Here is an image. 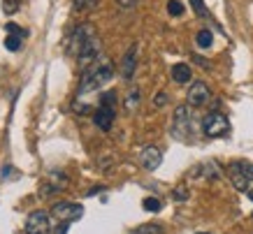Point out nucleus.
<instances>
[{
    "label": "nucleus",
    "mask_w": 253,
    "mask_h": 234,
    "mask_svg": "<svg viewBox=\"0 0 253 234\" xmlns=\"http://www.w3.org/2000/svg\"><path fill=\"white\" fill-rule=\"evenodd\" d=\"M26 234H51V223H49V213L38 209L31 211L26 218Z\"/></svg>",
    "instance_id": "obj_5"
},
{
    "label": "nucleus",
    "mask_w": 253,
    "mask_h": 234,
    "mask_svg": "<svg viewBox=\"0 0 253 234\" xmlns=\"http://www.w3.org/2000/svg\"><path fill=\"white\" fill-rule=\"evenodd\" d=\"M228 179L239 193H249V188L253 186V165L244 160H235L228 165Z\"/></svg>",
    "instance_id": "obj_2"
},
{
    "label": "nucleus",
    "mask_w": 253,
    "mask_h": 234,
    "mask_svg": "<svg viewBox=\"0 0 253 234\" xmlns=\"http://www.w3.org/2000/svg\"><path fill=\"white\" fill-rule=\"evenodd\" d=\"M191 7H193V12L198 16H207V7H205V0H191Z\"/></svg>",
    "instance_id": "obj_22"
},
{
    "label": "nucleus",
    "mask_w": 253,
    "mask_h": 234,
    "mask_svg": "<svg viewBox=\"0 0 253 234\" xmlns=\"http://www.w3.org/2000/svg\"><path fill=\"white\" fill-rule=\"evenodd\" d=\"M165 105H168V93H165V91L156 93V95H154V107H158V109H161V107H165Z\"/></svg>",
    "instance_id": "obj_25"
},
{
    "label": "nucleus",
    "mask_w": 253,
    "mask_h": 234,
    "mask_svg": "<svg viewBox=\"0 0 253 234\" xmlns=\"http://www.w3.org/2000/svg\"><path fill=\"white\" fill-rule=\"evenodd\" d=\"M114 118H116V114L112 107H100L98 112L93 114V123H95L100 130H105V132L114 125Z\"/></svg>",
    "instance_id": "obj_12"
},
{
    "label": "nucleus",
    "mask_w": 253,
    "mask_h": 234,
    "mask_svg": "<svg viewBox=\"0 0 253 234\" xmlns=\"http://www.w3.org/2000/svg\"><path fill=\"white\" fill-rule=\"evenodd\" d=\"M68 225H70V223H61V225H58V230H56V234H68Z\"/></svg>",
    "instance_id": "obj_29"
},
{
    "label": "nucleus",
    "mask_w": 253,
    "mask_h": 234,
    "mask_svg": "<svg viewBox=\"0 0 253 234\" xmlns=\"http://www.w3.org/2000/svg\"><path fill=\"white\" fill-rule=\"evenodd\" d=\"M51 211L61 223H72V220H79L84 216V206L75 202H56Z\"/></svg>",
    "instance_id": "obj_6"
},
{
    "label": "nucleus",
    "mask_w": 253,
    "mask_h": 234,
    "mask_svg": "<svg viewBox=\"0 0 253 234\" xmlns=\"http://www.w3.org/2000/svg\"><path fill=\"white\" fill-rule=\"evenodd\" d=\"M72 5H75V9L84 12V9H93V7H95V5H98V0H72Z\"/></svg>",
    "instance_id": "obj_20"
},
{
    "label": "nucleus",
    "mask_w": 253,
    "mask_h": 234,
    "mask_svg": "<svg viewBox=\"0 0 253 234\" xmlns=\"http://www.w3.org/2000/svg\"><path fill=\"white\" fill-rule=\"evenodd\" d=\"M5 46H7V51H19L21 49V35H7Z\"/></svg>",
    "instance_id": "obj_17"
},
{
    "label": "nucleus",
    "mask_w": 253,
    "mask_h": 234,
    "mask_svg": "<svg viewBox=\"0 0 253 234\" xmlns=\"http://www.w3.org/2000/svg\"><path fill=\"white\" fill-rule=\"evenodd\" d=\"M191 105H181L174 109V125H172V132H174L176 137H184L191 132Z\"/></svg>",
    "instance_id": "obj_8"
},
{
    "label": "nucleus",
    "mask_w": 253,
    "mask_h": 234,
    "mask_svg": "<svg viewBox=\"0 0 253 234\" xmlns=\"http://www.w3.org/2000/svg\"><path fill=\"white\" fill-rule=\"evenodd\" d=\"M139 98H142V95H139V91H137V88H132V91L128 93V98H126V112H128V114L135 112V109L139 107Z\"/></svg>",
    "instance_id": "obj_15"
},
{
    "label": "nucleus",
    "mask_w": 253,
    "mask_h": 234,
    "mask_svg": "<svg viewBox=\"0 0 253 234\" xmlns=\"http://www.w3.org/2000/svg\"><path fill=\"white\" fill-rule=\"evenodd\" d=\"M195 42H198V46L200 49H209L211 46V42H214V35H211V31H200L198 35H195Z\"/></svg>",
    "instance_id": "obj_14"
},
{
    "label": "nucleus",
    "mask_w": 253,
    "mask_h": 234,
    "mask_svg": "<svg viewBox=\"0 0 253 234\" xmlns=\"http://www.w3.org/2000/svg\"><path fill=\"white\" fill-rule=\"evenodd\" d=\"M195 234H209V232H195Z\"/></svg>",
    "instance_id": "obj_31"
},
{
    "label": "nucleus",
    "mask_w": 253,
    "mask_h": 234,
    "mask_svg": "<svg viewBox=\"0 0 253 234\" xmlns=\"http://www.w3.org/2000/svg\"><path fill=\"white\" fill-rule=\"evenodd\" d=\"M91 38H95V31H93L91 23H79L77 28L70 33V38H68V53L77 58L79 51L84 49V44H86V42H88Z\"/></svg>",
    "instance_id": "obj_3"
},
{
    "label": "nucleus",
    "mask_w": 253,
    "mask_h": 234,
    "mask_svg": "<svg viewBox=\"0 0 253 234\" xmlns=\"http://www.w3.org/2000/svg\"><path fill=\"white\" fill-rule=\"evenodd\" d=\"M135 70H137V44L128 46V51L123 53V58H121V77L128 81V79H132Z\"/></svg>",
    "instance_id": "obj_10"
},
{
    "label": "nucleus",
    "mask_w": 253,
    "mask_h": 234,
    "mask_svg": "<svg viewBox=\"0 0 253 234\" xmlns=\"http://www.w3.org/2000/svg\"><path fill=\"white\" fill-rule=\"evenodd\" d=\"M172 79L176 83H188L191 81V68L186 63H176L174 68H172Z\"/></svg>",
    "instance_id": "obj_13"
},
{
    "label": "nucleus",
    "mask_w": 253,
    "mask_h": 234,
    "mask_svg": "<svg viewBox=\"0 0 253 234\" xmlns=\"http://www.w3.org/2000/svg\"><path fill=\"white\" fill-rule=\"evenodd\" d=\"M5 28H7V33H9V35H21V38H23V31H21V28H19V26H16V23H7Z\"/></svg>",
    "instance_id": "obj_27"
},
{
    "label": "nucleus",
    "mask_w": 253,
    "mask_h": 234,
    "mask_svg": "<svg viewBox=\"0 0 253 234\" xmlns=\"http://www.w3.org/2000/svg\"><path fill=\"white\" fill-rule=\"evenodd\" d=\"M174 199L176 202H186V199H188V190H186L184 186H179V188L174 190Z\"/></svg>",
    "instance_id": "obj_26"
},
{
    "label": "nucleus",
    "mask_w": 253,
    "mask_h": 234,
    "mask_svg": "<svg viewBox=\"0 0 253 234\" xmlns=\"http://www.w3.org/2000/svg\"><path fill=\"white\" fill-rule=\"evenodd\" d=\"M142 206H144L146 211H151V213H156V211H161V199H156V197H146L144 202H142Z\"/></svg>",
    "instance_id": "obj_19"
},
{
    "label": "nucleus",
    "mask_w": 253,
    "mask_h": 234,
    "mask_svg": "<svg viewBox=\"0 0 253 234\" xmlns=\"http://www.w3.org/2000/svg\"><path fill=\"white\" fill-rule=\"evenodd\" d=\"M246 195H249V199H251V202H253V186H251V188H249V193H246Z\"/></svg>",
    "instance_id": "obj_30"
},
{
    "label": "nucleus",
    "mask_w": 253,
    "mask_h": 234,
    "mask_svg": "<svg viewBox=\"0 0 253 234\" xmlns=\"http://www.w3.org/2000/svg\"><path fill=\"white\" fill-rule=\"evenodd\" d=\"M130 234H163V227L156 225V223H146V225L135 227Z\"/></svg>",
    "instance_id": "obj_16"
},
{
    "label": "nucleus",
    "mask_w": 253,
    "mask_h": 234,
    "mask_svg": "<svg viewBox=\"0 0 253 234\" xmlns=\"http://www.w3.org/2000/svg\"><path fill=\"white\" fill-rule=\"evenodd\" d=\"M168 12L172 16H181V14H184V5H181L179 0H169V2H168Z\"/></svg>",
    "instance_id": "obj_21"
},
{
    "label": "nucleus",
    "mask_w": 253,
    "mask_h": 234,
    "mask_svg": "<svg viewBox=\"0 0 253 234\" xmlns=\"http://www.w3.org/2000/svg\"><path fill=\"white\" fill-rule=\"evenodd\" d=\"M205 176L211 179V181L218 179V167H216V162H207V165H205Z\"/></svg>",
    "instance_id": "obj_24"
},
{
    "label": "nucleus",
    "mask_w": 253,
    "mask_h": 234,
    "mask_svg": "<svg viewBox=\"0 0 253 234\" xmlns=\"http://www.w3.org/2000/svg\"><path fill=\"white\" fill-rule=\"evenodd\" d=\"M19 9V0H2V12L5 14H14Z\"/></svg>",
    "instance_id": "obj_23"
},
{
    "label": "nucleus",
    "mask_w": 253,
    "mask_h": 234,
    "mask_svg": "<svg viewBox=\"0 0 253 234\" xmlns=\"http://www.w3.org/2000/svg\"><path fill=\"white\" fill-rule=\"evenodd\" d=\"M100 51H102V46H100V38L95 35V38H91L88 42H86L84 49H82V51H79V56H77V61H79V65H82V70L91 68L93 63H98Z\"/></svg>",
    "instance_id": "obj_7"
},
{
    "label": "nucleus",
    "mask_w": 253,
    "mask_h": 234,
    "mask_svg": "<svg viewBox=\"0 0 253 234\" xmlns=\"http://www.w3.org/2000/svg\"><path fill=\"white\" fill-rule=\"evenodd\" d=\"M114 75V68H112V63L109 61H98L93 63L91 68L84 70V75H82V83H79V93H88V91H95L100 88L102 83H107Z\"/></svg>",
    "instance_id": "obj_1"
},
{
    "label": "nucleus",
    "mask_w": 253,
    "mask_h": 234,
    "mask_svg": "<svg viewBox=\"0 0 253 234\" xmlns=\"http://www.w3.org/2000/svg\"><path fill=\"white\" fill-rule=\"evenodd\" d=\"M186 100H188L191 107H205L209 100H211V91H209V86L205 81H193Z\"/></svg>",
    "instance_id": "obj_9"
},
{
    "label": "nucleus",
    "mask_w": 253,
    "mask_h": 234,
    "mask_svg": "<svg viewBox=\"0 0 253 234\" xmlns=\"http://www.w3.org/2000/svg\"><path fill=\"white\" fill-rule=\"evenodd\" d=\"M100 107H112V109H114L116 107V93L114 91L102 93V95H100Z\"/></svg>",
    "instance_id": "obj_18"
},
{
    "label": "nucleus",
    "mask_w": 253,
    "mask_h": 234,
    "mask_svg": "<svg viewBox=\"0 0 253 234\" xmlns=\"http://www.w3.org/2000/svg\"><path fill=\"white\" fill-rule=\"evenodd\" d=\"M139 162H142V167H144L146 172H154V169H158L163 162V153L161 149H156V146H146L144 151L139 153Z\"/></svg>",
    "instance_id": "obj_11"
},
{
    "label": "nucleus",
    "mask_w": 253,
    "mask_h": 234,
    "mask_svg": "<svg viewBox=\"0 0 253 234\" xmlns=\"http://www.w3.org/2000/svg\"><path fill=\"white\" fill-rule=\"evenodd\" d=\"M228 130H230V123H228V118L218 112L207 114L205 121H202V132L207 137H223Z\"/></svg>",
    "instance_id": "obj_4"
},
{
    "label": "nucleus",
    "mask_w": 253,
    "mask_h": 234,
    "mask_svg": "<svg viewBox=\"0 0 253 234\" xmlns=\"http://www.w3.org/2000/svg\"><path fill=\"white\" fill-rule=\"evenodd\" d=\"M135 2H137V0H116V5H119V7H132V5H135Z\"/></svg>",
    "instance_id": "obj_28"
}]
</instances>
